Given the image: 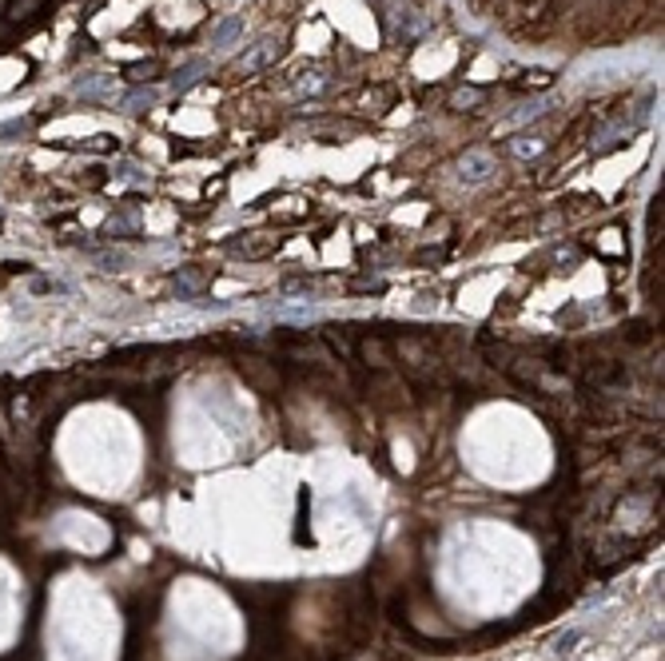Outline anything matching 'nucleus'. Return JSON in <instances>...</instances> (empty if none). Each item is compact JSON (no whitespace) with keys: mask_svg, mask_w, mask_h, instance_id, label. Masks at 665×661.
<instances>
[{"mask_svg":"<svg viewBox=\"0 0 665 661\" xmlns=\"http://www.w3.org/2000/svg\"><path fill=\"white\" fill-rule=\"evenodd\" d=\"M454 171H458V183H466V188L486 183L494 176V156L490 151H466L463 160L454 163Z\"/></svg>","mask_w":665,"mask_h":661,"instance_id":"1","label":"nucleus"},{"mask_svg":"<svg viewBox=\"0 0 665 661\" xmlns=\"http://www.w3.org/2000/svg\"><path fill=\"white\" fill-rule=\"evenodd\" d=\"M275 56H279V41H275V36H263V41H255L247 52H239L235 68L239 72H259V68H267Z\"/></svg>","mask_w":665,"mask_h":661,"instance_id":"2","label":"nucleus"},{"mask_svg":"<svg viewBox=\"0 0 665 661\" xmlns=\"http://www.w3.org/2000/svg\"><path fill=\"white\" fill-rule=\"evenodd\" d=\"M235 36H243V21H239V16H223V21L212 28L207 44H212V48H227V44H232Z\"/></svg>","mask_w":665,"mask_h":661,"instance_id":"3","label":"nucleus"},{"mask_svg":"<svg viewBox=\"0 0 665 661\" xmlns=\"http://www.w3.org/2000/svg\"><path fill=\"white\" fill-rule=\"evenodd\" d=\"M203 68H207V60H203V56H195V60H188V64H183V68H180V72H175V76H172V88H175V92H188V88H192L195 80H200V72H203Z\"/></svg>","mask_w":665,"mask_h":661,"instance_id":"4","label":"nucleus"},{"mask_svg":"<svg viewBox=\"0 0 665 661\" xmlns=\"http://www.w3.org/2000/svg\"><path fill=\"white\" fill-rule=\"evenodd\" d=\"M323 88H327V76H323V72H303L299 80H295V92H299V96H319Z\"/></svg>","mask_w":665,"mask_h":661,"instance_id":"5","label":"nucleus"},{"mask_svg":"<svg viewBox=\"0 0 665 661\" xmlns=\"http://www.w3.org/2000/svg\"><path fill=\"white\" fill-rule=\"evenodd\" d=\"M542 148H546V140H542V136H518V140L510 144V151H514L518 160H530V156H538Z\"/></svg>","mask_w":665,"mask_h":661,"instance_id":"6","label":"nucleus"},{"mask_svg":"<svg viewBox=\"0 0 665 661\" xmlns=\"http://www.w3.org/2000/svg\"><path fill=\"white\" fill-rule=\"evenodd\" d=\"M542 112H546V100H530V104H522V112H514V116H510V124L534 120V116H542Z\"/></svg>","mask_w":665,"mask_h":661,"instance_id":"7","label":"nucleus"},{"mask_svg":"<svg viewBox=\"0 0 665 661\" xmlns=\"http://www.w3.org/2000/svg\"><path fill=\"white\" fill-rule=\"evenodd\" d=\"M478 100H482V92H474V88H463V92H458V96H454V108H458V112H466V108H470V104H478Z\"/></svg>","mask_w":665,"mask_h":661,"instance_id":"8","label":"nucleus"},{"mask_svg":"<svg viewBox=\"0 0 665 661\" xmlns=\"http://www.w3.org/2000/svg\"><path fill=\"white\" fill-rule=\"evenodd\" d=\"M128 104H136V108H144V104H156V92H151V88L144 92V88H140V92H136V96L128 100Z\"/></svg>","mask_w":665,"mask_h":661,"instance_id":"9","label":"nucleus"}]
</instances>
